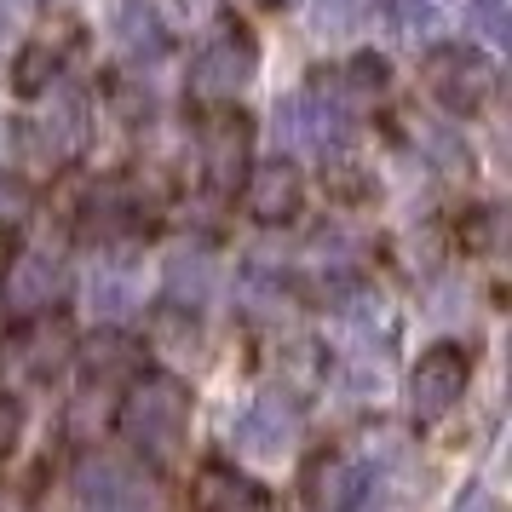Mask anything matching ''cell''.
I'll list each match as a JSON object with an SVG mask.
<instances>
[{
	"label": "cell",
	"instance_id": "cell-21",
	"mask_svg": "<svg viewBox=\"0 0 512 512\" xmlns=\"http://www.w3.org/2000/svg\"><path fill=\"white\" fill-rule=\"evenodd\" d=\"M127 357H133V346H127L121 334H98L93 351H87V392H98L104 380L127 374Z\"/></svg>",
	"mask_w": 512,
	"mask_h": 512
},
{
	"label": "cell",
	"instance_id": "cell-13",
	"mask_svg": "<svg viewBox=\"0 0 512 512\" xmlns=\"http://www.w3.org/2000/svg\"><path fill=\"white\" fill-rule=\"evenodd\" d=\"M139 288H144L139 282V248H133V242H110V248L93 259V282H87L93 311L104 323H121V317H133Z\"/></svg>",
	"mask_w": 512,
	"mask_h": 512
},
{
	"label": "cell",
	"instance_id": "cell-17",
	"mask_svg": "<svg viewBox=\"0 0 512 512\" xmlns=\"http://www.w3.org/2000/svg\"><path fill=\"white\" fill-rule=\"evenodd\" d=\"M116 41L127 58H162L167 52V24L156 0H116Z\"/></svg>",
	"mask_w": 512,
	"mask_h": 512
},
{
	"label": "cell",
	"instance_id": "cell-9",
	"mask_svg": "<svg viewBox=\"0 0 512 512\" xmlns=\"http://www.w3.org/2000/svg\"><path fill=\"white\" fill-rule=\"evenodd\" d=\"M242 208H248V219H259V225H294L300 208H305L300 162L271 156V162L248 167V173H242Z\"/></svg>",
	"mask_w": 512,
	"mask_h": 512
},
{
	"label": "cell",
	"instance_id": "cell-6",
	"mask_svg": "<svg viewBox=\"0 0 512 512\" xmlns=\"http://www.w3.org/2000/svg\"><path fill=\"white\" fill-rule=\"evenodd\" d=\"M466 386H472V357H466V346L438 340V346L420 351L415 369H409V409H415V420H438L466 397Z\"/></svg>",
	"mask_w": 512,
	"mask_h": 512
},
{
	"label": "cell",
	"instance_id": "cell-24",
	"mask_svg": "<svg viewBox=\"0 0 512 512\" xmlns=\"http://www.w3.org/2000/svg\"><path fill=\"white\" fill-rule=\"evenodd\" d=\"M18 432H24V409H18L12 397H0V461L12 455V443H18Z\"/></svg>",
	"mask_w": 512,
	"mask_h": 512
},
{
	"label": "cell",
	"instance_id": "cell-16",
	"mask_svg": "<svg viewBox=\"0 0 512 512\" xmlns=\"http://www.w3.org/2000/svg\"><path fill=\"white\" fill-rule=\"evenodd\" d=\"M236 305L259 317V323H282L288 311H294V277L282 271V265H242V277H236Z\"/></svg>",
	"mask_w": 512,
	"mask_h": 512
},
{
	"label": "cell",
	"instance_id": "cell-25",
	"mask_svg": "<svg viewBox=\"0 0 512 512\" xmlns=\"http://www.w3.org/2000/svg\"><path fill=\"white\" fill-rule=\"evenodd\" d=\"M449 512H501V507H495V495H489L484 484H466L461 495H455V507H449Z\"/></svg>",
	"mask_w": 512,
	"mask_h": 512
},
{
	"label": "cell",
	"instance_id": "cell-12",
	"mask_svg": "<svg viewBox=\"0 0 512 512\" xmlns=\"http://www.w3.org/2000/svg\"><path fill=\"white\" fill-rule=\"evenodd\" d=\"M70 357H75V340L58 317H24V328L6 340V369L18 380H52Z\"/></svg>",
	"mask_w": 512,
	"mask_h": 512
},
{
	"label": "cell",
	"instance_id": "cell-22",
	"mask_svg": "<svg viewBox=\"0 0 512 512\" xmlns=\"http://www.w3.org/2000/svg\"><path fill=\"white\" fill-rule=\"evenodd\" d=\"M466 29H472L478 41H489V47L512 41V12H507V0H466Z\"/></svg>",
	"mask_w": 512,
	"mask_h": 512
},
{
	"label": "cell",
	"instance_id": "cell-23",
	"mask_svg": "<svg viewBox=\"0 0 512 512\" xmlns=\"http://www.w3.org/2000/svg\"><path fill=\"white\" fill-rule=\"evenodd\" d=\"M0 219H6V225L29 219V190L18 185V179H6V173H0Z\"/></svg>",
	"mask_w": 512,
	"mask_h": 512
},
{
	"label": "cell",
	"instance_id": "cell-18",
	"mask_svg": "<svg viewBox=\"0 0 512 512\" xmlns=\"http://www.w3.org/2000/svg\"><path fill=\"white\" fill-rule=\"evenodd\" d=\"M52 81H64V41H52V35H35L24 47V58L12 64V87L18 93H47Z\"/></svg>",
	"mask_w": 512,
	"mask_h": 512
},
{
	"label": "cell",
	"instance_id": "cell-15",
	"mask_svg": "<svg viewBox=\"0 0 512 512\" xmlns=\"http://www.w3.org/2000/svg\"><path fill=\"white\" fill-rule=\"evenodd\" d=\"M202 173H208L213 190H236V179L248 173V121L236 110L208 121V133H202Z\"/></svg>",
	"mask_w": 512,
	"mask_h": 512
},
{
	"label": "cell",
	"instance_id": "cell-10",
	"mask_svg": "<svg viewBox=\"0 0 512 512\" xmlns=\"http://www.w3.org/2000/svg\"><path fill=\"white\" fill-rule=\"evenodd\" d=\"M294 438H300V409H294V397L288 392H259L254 403L231 420L236 455H254V461L294 449Z\"/></svg>",
	"mask_w": 512,
	"mask_h": 512
},
{
	"label": "cell",
	"instance_id": "cell-8",
	"mask_svg": "<svg viewBox=\"0 0 512 512\" xmlns=\"http://www.w3.org/2000/svg\"><path fill=\"white\" fill-rule=\"evenodd\" d=\"M70 495H75V512H150L139 472L116 461V455H81Z\"/></svg>",
	"mask_w": 512,
	"mask_h": 512
},
{
	"label": "cell",
	"instance_id": "cell-14",
	"mask_svg": "<svg viewBox=\"0 0 512 512\" xmlns=\"http://www.w3.org/2000/svg\"><path fill=\"white\" fill-rule=\"evenodd\" d=\"M213 294V254L202 242H185L167 254V271H162V300L167 311H185V317H202V305Z\"/></svg>",
	"mask_w": 512,
	"mask_h": 512
},
{
	"label": "cell",
	"instance_id": "cell-2",
	"mask_svg": "<svg viewBox=\"0 0 512 512\" xmlns=\"http://www.w3.org/2000/svg\"><path fill=\"white\" fill-rule=\"evenodd\" d=\"M495 87H501V70H495V58L484 47L449 41V47L426 52V93L449 116H478L489 98H495Z\"/></svg>",
	"mask_w": 512,
	"mask_h": 512
},
{
	"label": "cell",
	"instance_id": "cell-1",
	"mask_svg": "<svg viewBox=\"0 0 512 512\" xmlns=\"http://www.w3.org/2000/svg\"><path fill=\"white\" fill-rule=\"evenodd\" d=\"M190 415L196 397L173 369H144L121 392V438L150 466H179L190 449Z\"/></svg>",
	"mask_w": 512,
	"mask_h": 512
},
{
	"label": "cell",
	"instance_id": "cell-5",
	"mask_svg": "<svg viewBox=\"0 0 512 512\" xmlns=\"http://www.w3.org/2000/svg\"><path fill=\"white\" fill-rule=\"evenodd\" d=\"M64 282H70L64 248L29 242V248H18V254L6 259V271H0V305H6L12 317H41V311H52V300L64 294Z\"/></svg>",
	"mask_w": 512,
	"mask_h": 512
},
{
	"label": "cell",
	"instance_id": "cell-20",
	"mask_svg": "<svg viewBox=\"0 0 512 512\" xmlns=\"http://www.w3.org/2000/svg\"><path fill=\"white\" fill-rule=\"evenodd\" d=\"M340 81H346V87H340L346 104H351V98H380L386 87H392V64H386L380 52H357L346 70H340Z\"/></svg>",
	"mask_w": 512,
	"mask_h": 512
},
{
	"label": "cell",
	"instance_id": "cell-3",
	"mask_svg": "<svg viewBox=\"0 0 512 512\" xmlns=\"http://www.w3.org/2000/svg\"><path fill=\"white\" fill-rule=\"evenodd\" d=\"M259 75V41L242 18H225L202 47L190 52V93L213 98V104H231L248 81Z\"/></svg>",
	"mask_w": 512,
	"mask_h": 512
},
{
	"label": "cell",
	"instance_id": "cell-11",
	"mask_svg": "<svg viewBox=\"0 0 512 512\" xmlns=\"http://www.w3.org/2000/svg\"><path fill=\"white\" fill-rule=\"evenodd\" d=\"M41 98V116H35V133H41V150L47 162H75L87 150V133H93V110H87V93H75L70 81H52Z\"/></svg>",
	"mask_w": 512,
	"mask_h": 512
},
{
	"label": "cell",
	"instance_id": "cell-4",
	"mask_svg": "<svg viewBox=\"0 0 512 512\" xmlns=\"http://www.w3.org/2000/svg\"><path fill=\"white\" fill-rule=\"evenodd\" d=\"M277 139H288L294 150H340L351 139V104L340 98V87H323V81H311L305 93L282 98L277 104Z\"/></svg>",
	"mask_w": 512,
	"mask_h": 512
},
{
	"label": "cell",
	"instance_id": "cell-26",
	"mask_svg": "<svg viewBox=\"0 0 512 512\" xmlns=\"http://www.w3.org/2000/svg\"><path fill=\"white\" fill-rule=\"evenodd\" d=\"M346 6H351V0H323V18H340Z\"/></svg>",
	"mask_w": 512,
	"mask_h": 512
},
{
	"label": "cell",
	"instance_id": "cell-19",
	"mask_svg": "<svg viewBox=\"0 0 512 512\" xmlns=\"http://www.w3.org/2000/svg\"><path fill=\"white\" fill-rule=\"evenodd\" d=\"M386 24L409 47H432L443 29V0H386Z\"/></svg>",
	"mask_w": 512,
	"mask_h": 512
},
{
	"label": "cell",
	"instance_id": "cell-7",
	"mask_svg": "<svg viewBox=\"0 0 512 512\" xmlns=\"http://www.w3.org/2000/svg\"><path fill=\"white\" fill-rule=\"evenodd\" d=\"M300 501L311 512H357L369 501V461L346 449H323L300 466Z\"/></svg>",
	"mask_w": 512,
	"mask_h": 512
}]
</instances>
